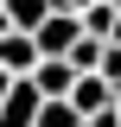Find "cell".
Segmentation results:
<instances>
[{
	"instance_id": "cell-1",
	"label": "cell",
	"mask_w": 121,
	"mask_h": 127,
	"mask_svg": "<svg viewBox=\"0 0 121 127\" xmlns=\"http://www.w3.org/2000/svg\"><path fill=\"white\" fill-rule=\"evenodd\" d=\"M76 38H83V19H76V13H64V6H58V13H51L38 32H32L38 57H70V51H76Z\"/></svg>"
},
{
	"instance_id": "cell-2",
	"label": "cell",
	"mask_w": 121,
	"mask_h": 127,
	"mask_svg": "<svg viewBox=\"0 0 121 127\" xmlns=\"http://www.w3.org/2000/svg\"><path fill=\"white\" fill-rule=\"evenodd\" d=\"M115 95H121L115 83H102V76H76V89H70V108H76L83 121L96 127V121H108V114H115Z\"/></svg>"
},
{
	"instance_id": "cell-3",
	"label": "cell",
	"mask_w": 121,
	"mask_h": 127,
	"mask_svg": "<svg viewBox=\"0 0 121 127\" xmlns=\"http://www.w3.org/2000/svg\"><path fill=\"white\" fill-rule=\"evenodd\" d=\"M38 108H45V95L32 89V76H19L0 102V127H38Z\"/></svg>"
},
{
	"instance_id": "cell-4",
	"label": "cell",
	"mask_w": 121,
	"mask_h": 127,
	"mask_svg": "<svg viewBox=\"0 0 121 127\" xmlns=\"http://www.w3.org/2000/svg\"><path fill=\"white\" fill-rule=\"evenodd\" d=\"M32 89L45 95V102H70V89H76V70L64 57H45L38 70H32Z\"/></svg>"
},
{
	"instance_id": "cell-5",
	"label": "cell",
	"mask_w": 121,
	"mask_h": 127,
	"mask_svg": "<svg viewBox=\"0 0 121 127\" xmlns=\"http://www.w3.org/2000/svg\"><path fill=\"white\" fill-rule=\"evenodd\" d=\"M38 45H32L26 32H6V38H0V70H6V76H32V70H38Z\"/></svg>"
},
{
	"instance_id": "cell-6",
	"label": "cell",
	"mask_w": 121,
	"mask_h": 127,
	"mask_svg": "<svg viewBox=\"0 0 121 127\" xmlns=\"http://www.w3.org/2000/svg\"><path fill=\"white\" fill-rule=\"evenodd\" d=\"M0 13H6V26H13V32H26V38H32V32L58 13V0H0Z\"/></svg>"
},
{
	"instance_id": "cell-7",
	"label": "cell",
	"mask_w": 121,
	"mask_h": 127,
	"mask_svg": "<svg viewBox=\"0 0 121 127\" xmlns=\"http://www.w3.org/2000/svg\"><path fill=\"white\" fill-rule=\"evenodd\" d=\"M115 6H89V13H83V38H96V45H108V38H115Z\"/></svg>"
},
{
	"instance_id": "cell-8",
	"label": "cell",
	"mask_w": 121,
	"mask_h": 127,
	"mask_svg": "<svg viewBox=\"0 0 121 127\" xmlns=\"http://www.w3.org/2000/svg\"><path fill=\"white\" fill-rule=\"evenodd\" d=\"M38 127H89V121H83L70 102H45V108H38Z\"/></svg>"
},
{
	"instance_id": "cell-9",
	"label": "cell",
	"mask_w": 121,
	"mask_h": 127,
	"mask_svg": "<svg viewBox=\"0 0 121 127\" xmlns=\"http://www.w3.org/2000/svg\"><path fill=\"white\" fill-rule=\"evenodd\" d=\"M96 76L121 89V45H102V70H96Z\"/></svg>"
},
{
	"instance_id": "cell-10",
	"label": "cell",
	"mask_w": 121,
	"mask_h": 127,
	"mask_svg": "<svg viewBox=\"0 0 121 127\" xmlns=\"http://www.w3.org/2000/svg\"><path fill=\"white\" fill-rule=\"evenodd\" d=\"M58 6H64V13H76V19H83V13L96 6V0H58Z\"/></svg>"
},
{
	"instance_id": "cell-11",
	"label": "cell",
	"mask_w": 121,
	"mask_h": 127,
	"mask_svg": "<svg viewBox=\"0 0 121 127\" xmlns=\"http://www.w3.org/2000/svg\"><path fill=\"white\" fill-rule=\"evenodd\" d=\"M13 83H19V76H6V70H0V102H6V89H13Z\"/></svg>"
},
{
	"instance_id": "cell-12",
	"label": "cell",
	"mask_w": 121,
	"mask_h": 127,
	"mask_svg": "<svg viewBox=\"0 0 121 127\" xmlns=\"http://www.w3.org/2000/svg\"><path fill=\"white\" fill-rule=\"evenodd\" d=\"M96 6H115V13H121V0H96Z\"/></svg>"
},
{
	"instance_id": "cell-13",
	"label": "cell",
	"mask_w": 121,
	"mask_h": 127,
	"mask_svg": "<svg viewBox=\"0 0 121 127\" xmlns=\"http://www.w3.org/2000/svg\"><path fill=\"white\" fill-rule=\"evenodd\" d=\"M115 114H121V95H115Z\"/></svg>"
}]
</instances>
